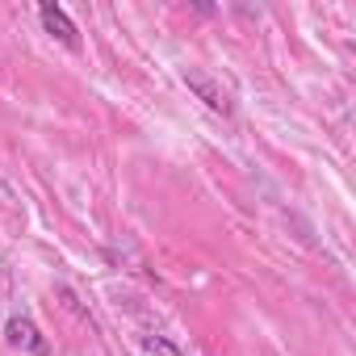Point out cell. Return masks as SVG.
<instances>
[{
	"label": "cell",
	"mask_w": 356,
	"mask_h": 356,
	"mask_svg": "<svg viewBox=\"0 0 356 356\" xmlns=\"http://www.w3.org/2000/svg\"><path fill=\"white\" fill-rule=\"evenodd\" d=\"M181 80H185V88H189L210 113H218V118H235V97H231V88H227L218 76H210L206 67H185Z\"/></svg>",
	"instance_id": "cell-1"
},
{
	"label": "cell",
	"mask_w": 356,
	"mask_h": 356,
	"mask_svg": "<svg viewBox=\"0 0 356 356\" xmlns=\"http://www.w3.org/2000/svg\"><path fill=\"white\" fill-rule=\"evenodd\" d=\"M5 343L13 352H26V356H51V339L42 335V327L30 314H9L5 318Z\"/></svg>",
	"instance_id": "cell-2"
},
{
	"label": "cell",
	"mask_w": 356,
	"mask_h": 356,
	"mask_svg": "<svg viewBox=\"0 0 356 356\" xmlns=\"http://www.w3.org/2000/svg\"><path fill=\"white\" fill-rule=\"evenodd\" d=\"M38 22H42V30L59 42V47H67L72 55H80V30H76V22L67 17V9L59 5V0H42V5H38Z\"/></svg>",
	"instance_id": "cell-3"
},
{
	"label": "cell",
	"mask_w": 356,
	"mask_h": 356,
	"mask_svg": "<svg viewBox=\"0 0 356 356\" xmlns=\"http://www.w3.org/2000/svg\"><path fill=\"white\" fill-rule=\"evenodd\" d=\"M134 343H138L143 356H185V348L176 343L172 335H163V331H138Z\"/></svg>",
	"instance_id": "cell-4"
}]
</instances>
